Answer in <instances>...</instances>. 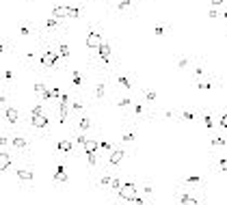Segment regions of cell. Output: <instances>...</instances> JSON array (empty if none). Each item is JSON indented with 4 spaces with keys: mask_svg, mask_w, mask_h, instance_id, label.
Masks as SVG:
<instances>
[{
    "mask_svg": "<svg viewBox=\"0 0 227 205\" xmlns=\"http://www.w3.org/2000/svg\"><path fill=\"white\" fill-rule=\"evenodd\" d=\"M136 186L134 184H123V188L119 190V197L121 199H126V201H130V203H134V199H136Z\"/></svg>",
    "mask_w": 227,
    "mask_h": 205,
    "instance_id": "cell-1",
    "label": "cell"
},
{
    "mask_svg": "<svg viewBox=\"0 0 227 205\" xmlns=\"http://www.w3.org/2000/svg\"><path fill=\"white\" fill-rule=\"evenodd\" d=\"M56 61H58V52H44L41 54V65H45V67H52Z\"/></svg>",
    "mask_w": 227,
    "mask_h": 205,
    "instance_id": "cell-2",
    "label": "cell"
},
{
    "mask_svg": "<svg viewBox=\"0 0 227 205\" xmlns=\"http://www.w3.org/2000/svg\"><path fill=\"white\" fill-rule=\"evenodd\" d=\"M102 43H104V41H102V37H100L97 33H93V30H91L89 35H87V48H93V50H97Z\"/></svg>",
    "mask_w": 227,
    "mask_h": 205,
    "instance_id": "cell-3",
    "label": "cell"
},
{
    "mask_svg": "<svg viewBox=\"0 0 227 205\" xmlns=\"http://www.w3.org/2000/svg\"><path fill=\"white\" fill-rule=\"evenodd\" d=\"M97 54L102 56L104 63H110V45H108V43H102V45L97 48Z\"/></svg>",
    "mask_w": 227,
    "mask_h": 205,
    "instance_id": "cell-4",
    "label": "cell"
},
{
    "mask_svg": "<svg viewBox=\"0 0 227 205\" xmlns=\"http://www.w3.org/2000/svg\"><path fill=\"white\" fill-rule=\"evenodd\" d=\"M69 15V7H54L52 9V17H67Z\"/></svg>",
    "mask_w": 227,
    "mask_h": 205,
    "instance_id": "cell-5",
    "label": "cell"
},
{
    "mask_svg": "<svg viewBox=\"0 0 227 205\" xmlns=\"http://www.w3.org/2000/svg\"><path fill=\"white\" fill-rule=\"evenodd\" d=\"M123 156H126V151H121V149H117V151H113V153H110V158H108V162H110L113 166H115V164H119L121 160H123Z\"/></svg>",
    "mask_w": 227,
    "mask_h": 205,
    "instance_id": "cell-6",
    "label": "cell"
},
{
    "mask_svg": "<svg viewBox=\"0 0 227 205\" xmlns=\"http://www.w3.org/2000/svg\"><path fill=\"white\" fill-rule=\"evenodd\" d=\"M4 115H7V121H9V123H17V119H20V112H17L15 108H11V106L7 108Z\"/></svg>",
    "mask_w": 227,
    "mask_h": 205,
    "instance_id": "cell-7",
    "label": "cell"
},
{
    "mask_svg": "<svg viewBox=\"0 0 227 205\" xmlns=\"http://www.w3.org/2000/svg\"><path fill=\"white\" fill-rule=\"evenodd\" d=\"M0 160H2V164H0V171L4 173V171L11 166V158H9V153H7L4 149H2V153H0Z\"/></svg>",
    "mask_w": 227,
    "mask_h": 205,
    "instance_id": "cell-8",
    "label": "cell"
},
{
    "mask_svg": "<svg viewBox=\"0 0 227 205\" xmlns=\"http://www.w3.org/2000/svg\"><path fill=\"white\" fill-rule=\"evenodd\" d=\"M180 205H199V201L192 199L190 194H182V197H180Z\"/></svg>",
    "mask_w": 227,
    "mask_h": 205,
    "instance_id": "cell-9",
    "label": "cell"
},
{
    "mask_svg": "<svg viewBox=\"0 0 227 205\" xmlns=\"http://www.w3.org/2000/svg\"><path fill=\"white\" fill-rule=\"evenodd\" d=\"M35 91H37V95H41V99H50V89H45L44 84H37Z\"/></svg>",
    "mask_w": 227,
    "mask_h": 205,
    "instance_id": "cell-10",
    "label": "cell"
},
{
    "mask_svg": "<svg viewBox=\"0 0 227 205\" xmlns=\"http://www.w3.org/2000/svg\"><path fill=\"white\" fill-rule=\"evenodd\" d=\"M97 147H100L97 140H87V143H85V151H87V153H95Z\"/></svg>",
    "mask_w": 227,
    "mask_h": 205,
    "instance_id": "cell-11",
    "label": "cell"
},
{
    "mask_svg": "<svg viewBox=\"0 0 227 205\" xmlns=\"http://www.w3.org/2000/svg\"><path fill=\"white\" fill-rule=\"evenodd\" d=\"M33 125H35V127H45V125H48V119H45V115L33 117Z\"/></svg>",
    "mask_w": 227,
    "mask_h": 205,
    "instance_id": "cell-12",
    "label": "cell"
},
{
    "mask_svg": "<svg viewBox=\"0 0 227 205\" xmlns=\"http://www.w3.org/2000/svg\"><path fill=\"white\" fill-rule=\"evenodd\" d=\"M54 181H67V175H65V168L58 166L56 173H54Z\"/></svg>",
    "mask_w": 227,
    "mask_h": 205,
    "instance_id": "cell-13",
    "label": "cell"
},
{
    "mask_svg": "<svg viewBox=\"0 0 227 205\" xmlns=\"http://www.w3.org/2000/svg\"><path fill=\"white\" fill-rule=\"evenodd\" d=\"M17 177H20L22 181H30V179H33V173H30V171H24V168H20V171H17Z\"/></svg>",
    "mask_w": 227,
    "mask_h": 205,
    "instance_id": "cell-14",
    "label": "cell"
},
{
    "mask_svg": "<svg viewBox=\"0 0 227 205\" xmlns=\"http://www.w3.org/2000/svg\"><path fill=\"white\" fill-rule=\"evenodd\" d=\"M58 151H63V153L72 151V143H69V140H61V143H58Z\"/></svg>",
    "mask_w": 227,
    "mask_h": 205,
    "instance_id": "cell-15",
    "label": "cell"
},
{
    "mask_svg": "<svg viewBox=\"0 0 227 205\" xmlns=\"http://www.w3.org/2000/svg\"><path fill=\"white\" fill-rule=\"evenodd\" d=\"M13 145H15L17 149H24V147H26V138H20V136H15V138H13Z\"/></svg>",
    "mask_w": 227,
    "mask_h": 205,
    "instance_id": "cell-16",
    "label": "cell"
},
{
    "mask_svg": "<svg viewBox=\"0 0 227 205\" xmlns=\"http://www.w3.org/2000/svg\"><path fill=\"white\" fill-rule=\"evenodd\" d=\"M104 93H106L104 84H97V86H95V97H104Z\"/></svg>",
    "mask_w": 227,
    "mask_h": 205,
    "instance_id": "cell-17",
    "label": "cell"
},
{
    "mask_svg": "<svg viewBox=\"0 0 227 205\" xmlns=\"http://www.w3.org/2000/svg\"><path fill=\"white\" fill-rule=\"evenodd\" d=\"M78 125H80V130H89V127H91V121H89V119H85V117H82V119L78 121Z\"/></svg>",
    "mask_w": 227,
    "mask_h": 205,
    "instance_id": "cell-18",
    "label": "cell"
},
{
    "mask_svg": "<svg viewBox=\"0 0 227 205\" xmlns=\"http://www.w3.org/2000/svg\"><path fill=\"white\" fill-rule=\"evenodd\" d=\"M119 84H121L123 89H130V80H128L126 76H119Z\"/></svg>",
    "mask_w": 227,
    "mask_h": 205,
    "instance_id": "cell-19",
    "label": "cell"
},
{
    "mask_svg": "<svg viewBox=\"0 0 227 205\" xmlns=\"http://www.w3.org/2000/svg\"><path fill=\"white\" fill-rule=\"evenodd\" d=\"M58 54H61V56H69V48H67V45L63 43V45L58 48Z\"/></svg>",
    "mask_w": 227,
    "mask_h": 205,
    "instance_id": "cell-20",
    "label": "cell"
},
{
    "mask_svg": "<svg viewBox=\"0 0 227 205\" xmlns=\"http://www.w3.org/2000/svg\"><path fill=\"white\" fill-rule=\"evenodd\" d=\"M72 80H74V84H76V86H80V82H82V78H80V74H78V71H74V76H72Z\"/></svg>",
    "mask_w": 227,
    "mask_h": 205,
    "instance_id": "cell-21",
    "label": "cell"
},
{
    "mask_svg": "<svg viewBox=\"0 0 227 205\" xmlns=\"http://www.w3.org/2000/svg\"><path fill=\"white\" fill-rule=\"evenodd\" d=\"M78 15H80V11H78V9H74V7H69V15H67V17H74V20H76Z\"/></svg>",
    "mask_w": 227,
    "mask_h": 205,
    "instance_id": "cell-22",
    "label": "cell"
},
{
    "mask_svg": "<svg viewBox=\"0 0 227 205\" xmlns=\"http://www.w3.org/2000/svg\"><path fill=\"white\" fill-rule=\"evenodd\" d=\"M56 24H58V20H56V17H50V20L45 22V26H48V28H54Z\"/></svg>",
    "mask_w": 227,
    "mask_h": 205,
    "instance_id": "cell-23",
    "label": "cell"
},
{
    "mask_svg": "<svg viewBox=\"0 0 227 205\" xmlns=\"http://www.w3.org/2000/svg\"><path fill=\"white\" fill-rule=\"evenodd\" d=\"M39 115H44V112H41V106H35V108L30 110V117H39Z\"/></svg>",
    "mask_w": 227,
    "mask_h": 205,
    "instance_id": "cell-24",
    "label": "cell"
},
{
    "mask_svg": "<svg viewBox=\"0 0 227 205\" xmlns=\"http://www.w3.org/2000/svg\"><path fill=\"white\" fill-rule=\"evenodd\" d=\"M110 188H113V190H121L123 186H121V181H119V179H113V184H110Z\"/></svg>",
    "mask_w": 227,
    "mask_h": 205,
    "instance_id": "cell-25",
    "label": "cell"
},
{
    "mask_svg": "<svg viewBox=\"0 0 227 205\" xmlns=\"http://www.w3.org/2000/svg\"><path fill=\"white\" fill-rule=\"evenodd\" d=\"M225 143H227L225 138H212V145H216V147H223Z\"/></svg>",
    "mask_w": 227,
    "mask_h": 205,
    "instance_id": "cell-26",
    "label": "cell"
},
{
    "mask_svg": "<svg viewBox=\"0 0 227 205\" xmlns=\"http://www.w3.org/2000/svg\"><path fill=\"white\" fill-rule=\"evenodd\" d=\"M203 123H206V127H212V125H214V121H212V117H210V115H206V117H203Z\"/></svg>",
    "mask_w": 227,
    "mask_h": 205,
    "instance_id": "cell-27",
    "label": "cell"
},
{
    "mask_svg": "<svg viewBox=\"0 0 227 205\" xmlns=\"http://www.w3.org/2000/svg\"><path fill=\"white\" fill-rule=\"evenodd\" d=\"M219 166H221V171L227 173V158H221V160H219Z\"/></svg>",
    "mask_w": 227,
    "mask_h": 205,
    "instance_id": "cell-28",
    "label": "cell"
},
{
    "mask_svg": "<svg viewBox=\"0 0 227 205\" xmlns=\"http://www.w3.org/2000/svg\"><path fill=\"white\" fill-rule=\"evenodd\" d=\"M197 86H199L201 91H208V89H212V84H210V82H201V84H197Z\"/></svg>",
    "mask_w": 227,
    "mask_h": 205,
    "instance_id": "cell-29",
    "label": "cell"
},
{
    "mask_svg": "<svg viewBox=\"0 0 227 205\" xmlns=\"http://www.w3.org/2000/svg\"><path fill=\"white\" fill-rule=\"evenodd\" d=\"M145 97H147L149 102H154V99H156V93H154V91H145Z\"/></svg>",
    "mask_w": 227,
    "mask_h": 205,
    "instance_id": "cell-30",
    "label": "cell"
},
{
    "mask_svg": "<svg viewBox=\"0 0 227 205\" xmlns=\"http://www.w3.org/2000/svg\"><path fill=\"white\" fill-rule=\"evenodd\" d=\"M87 140H89V138H87V136H82V134L76 138V143H78V145H82V147H85V143H87Z\"/></svg>",
    "mask_w": 227,
    "mask_h": 205,
    "instance_id": "cell-31",
    "label": "cell"
},
{
    "mask_svg": "<svg viewBox=\"0 0 227 205\" xmlns=\"http://www.w3.org/2000/svg\"><path fill=\"white\" fill-rule=\"evenodd\" d=\"M100 181H102L104 186H108V184H113V179H110V175H104V177H102Z\"/></svg>",
    "mask_w": 227,
    "mask_h": 205,
    "instance_id": "cell-32",
    "label": "cell"
},
{
    "mask_svg": "<svg viewBox=\"0 0 227 205\" xmlns=\"http://www.w3.org/2000/svg\"><path fill=\"white\" fill-rule=\"evenodd\" d=\"M130 7V0H119V9L123 11V9H128Z\"/></svg>",
    "mask_w": 227,
    "mask_h": 205,
    "instance_id": "cell-33",
    "label": "cell"
},
{
    "mask_svg": "<svg viewBox=\"0 0 227 205\" xmlns=\"http://www.w3.org/2000/svg\"><path fill=\"white\" fill-rule=\"evenodd\" d=\"M20 33H22V35H28V33H30V28H28L26 24H22V26H20Z\"/></svg>",
    "mask_w": 227,
    "mask_h": 205,
    "instance_id": "cell-34",
    "label": "cell"
},
{
    "mask_svg": "<svg viewBox=\"0 0 227 205\" xmlns=\"http://www.w3.org/2000/svg\"><path fill=\"white\" fill-rule=\"evenodd\" d=\"M123 140H126V143H130V140H134V134H130V132H126V134H123Z\"/></svg>",
    "mask_w": 227,
    "mask_h": 205,
    "instance_id": "cell-35",
    "label": "cell"
},
{
    "mask_svg": "<svg viewBox=\"0 0 227 205\" xmlns=\"http://www.w3.org/2000/svg\"><path fill=\"white\" fill-rule=\"evenodd\" d=\"M50 97H61V93H58V89H50Z\"/></svg>",
    "mask_w": 227,
    "mask_h": 205,
    "instance_id": "cell-36",
    "label": "cell"
},
{
    "mask_svg": "<svg viewBox=\"0 0 227 205\" xmlns=\"http://www.w3.org/2000/svg\"><path fill=\"white\" fill-rule=\"evenodd\" d=\"M128 104H132V102H130V99H128V97H123V99H121V102H119V106H121V108H126V106H128Z\"/></svg>",
    "mask_w": 227,
    "mask_h": 205,
    "instance_id": "cell-37",
    "label": "cell"
},
{
    "mask_svg": "<svg viewBox=\"0 0 227 205\" xmlns=\"http://www.w3.org/2000/svg\"><path fill=\"white\" fill-rule=\"evenodd\" d=\"M182 117H184L186 121H192V112H182Z\"/></svg>",
    "mask_w": 227,
    "mask_h": 205,
    "instance_id": "cell-38",
    "label": "cell"
},
{
    "mask_svg": "<svg viewBox=\"0 0 227 205\" xmlns=\"http://www.w3.org/2000/svg\"><path fill=\"white\" fill-rule=\"evenodd\" d=\"M188 181H190V184H197V181H199V175H190Z\"/></svg>",
    "mask_w": 227,
    "mask_h": 205,
    "instance_id": "cell-39",
    "label": "cell"
},
{
    "mask_svg": "<svg viewBox=\"0 0 227 205\" xmlns=\"http://www.w3.org/2000/svg\"><path fill=\"white\" fill-rule=\"evenodd\" d=\"M186 65H188V61H186V58H180V61H178V67H186Z\"/></svg>",
    "mask_w": 227,
    "mask_h": 205,
    "instance_id": "cell-40",
    "label": "cell"
},
{
    "mask_svg": "<svg viewBox=\"0 0 227 205\" xmlns=\"http://www.w3.org/2000/svg\"><path fill=\"white\" fill-rule=\"evenodd\" d=\"M11 78H13V74H11V71L7 69V71H4V80H11Z\"/></svg>",
    "mask_w": 227,
    "mask_h": 205,
    "instance_id": "cell-41",
    "label": "cell"
},
{
    "mask_svg": "<svg viewBox=\"0 0 227 205\" xmlns=\"http://www.w3.org/2000/svg\"><path fill=\"white\" fill-rule=\"evenodd\" d=\"M100 147H104V149H110V143H106V140H102V143H100Z\"/></svg>",
    "mask_w": 227,
    "mask_h": 205,
    "instance_id": "cell-42",
    "label": "cell"
},
{
    "mask_svg": "<svg viewBox=\"0 0 227 205\" xmlns=\"http://www.w3.org/2000/svg\"><path fill=\"white\" fill-rule=\"evenodd\" d=\"M89 156V164H95V153H87Z\"/></svg>",
    "mask_w": 227,
    "mask_h": 205,
    "instance_id": "cell-43",
    "label": "cell"
},
{
    "mask_svg": "<svg viewBox=\"0 0 227 205\" xmlns=\"http://www.w3.org/2000/svg\"><path fill=\"white\" fill-rule=\"evenodd\" d=\"M134 205H145V201H143L141 197H136V199H134Z\"/></svg>",
    "mask_w": 227,
    "mask_h": 205,
    "instance_id": "cell-44",
    "label": "cell"
},
{
    "mask_svg": "<svg viewBox=\"0 0 227 205\" xmlns=\"http://www.w3.org/2000/svg\"><path fill=\"white\" fill-rule=\"evenodd\" d=\"M221 125H223V127H227V115H223V117H221Z\"/></svg>",
    "mask_w": 227,
    "mask_h": 205,
    "instance_id": "cell-45",
    "label": "cell"
},
{
    "mask_svg": "<svg viewBox=\"0 0 227 205\" xmlns=\"http://www.w3.org/2000/svg\"><path fill=\"white\" fill-rule=\"evenodd\" d=\"M223 2H225V0H212V4H214V7H219V4H223Z\"/></svg>",
    "mask_w": 227,
    "mask_h": 205,
    "instance_id": "cell-46",
    "label": "cell"
}]
</instances>
